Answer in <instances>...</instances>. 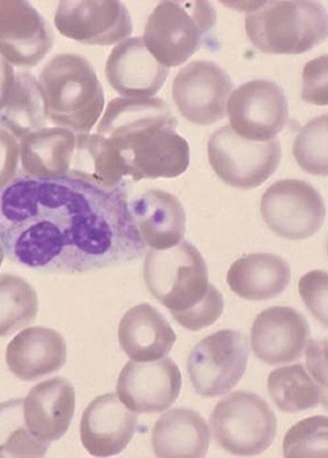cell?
I'll list each match as a JSON object with an SVG mask.
<instances>
[{
  "instance_id": "cell-1",
  "label": "cell",
  "mask_w": 328,
  "mask_h": 458,
  "mask_svg": "<svg viewBox=\"0 0 328 458\" xmlns=\"http://www.w3.org/2000/svg\"><path fill=\"white\" fill-rule=\"evenodd\" d=\"M0 243L13 265L68 275L126 265L146 251L126 189L23 174L0 191Z\"/></svg>"
},
{
  "instance_id": "cell-2",
  "label": "cell",
  "mask_w": 328,
  "mask_h": 458,
  "mask_svg": "<svg viewBox=\"0 0 328 458\" xmlns=\"http://www.w3.org/2000/svg\"><path fill=\"white\" fill-rule=\"evenodd\" d=\"M177 124L164 99L114 98L99 122L98 134L118 151L133 182L176 179L190 164V147L177 134Z\"/></svg>"
},
{
  "instance_id": "cell-3",
  "label": "cell",
  "mask_w": 328,
  "mask_h": 458,
  "mask_svg": "<svg viewBox=\"0 0 328 458\" xmlns=\"http://www.w3.org/2000/svg\"><path fill=\"white\" fill-rule=\"evenodd\" d=\"M46 118L63 129L88 134L105 110L96 69L83 55L63 54L48 61L40 77Z\"/></svg>"
},
{
  "instance_id": "cell-4",
  "label": "cell",
  "mask_w": 328,
  "mask_h": 458,
  "mask_svg": "<svg viewBox=\"0 0 328 458\" xmlns=\"http://www.w3.org/2000/svg\"><path fill=\"white\" fill-rule=\"evenodd\" d=\"M246 32L263 54L303 55L327 40V11L311 0L256 3L247 13Z\"/></svg>"
},
{
  "instance_id": "cell-5",
  "label": "cell",
  "mask_w": 328,
  "mask_h": 458,
  "mask_svg": "<svg viewBox=\"0 0 328 458\" xmlns=\"http://www.w3.org/2000/svg\"><path fill=\"white\" fill-rule=\"evenodd\" d=\"M215 24L216 11L211 3L165 0L149 16L143 41L161 65L176 68L199 51Z\"/></svg>"
},
{
  "instance_id": "cell-6",
  "label": "cell",
  "mask_w": 328,
  "mask_h": 458,
  "mask_svg": "<svg viewBox=\"0 0 328 458\" xmlns=\"http://www.w3.org/2000/svg\"><path fill=\"white\" fill-rule=\"evenodd\" d=\"M144 282L173 318L201 304L214 285L201 252L186 241L168 250L149 251L144 262Z\"/></svg>"
},
{
  "instance_id": "cell-7",
  "label": "cell",
  "mask_w": 328,
  "mask_h": 458,
  "mask_svg": "<svg viewBox=\"0 0 328 458\" xmlns=\"http://www.w3.org/2000/svg\"><path fill=\"white\" fill-rule=\"evenodd\" d=\"M214 437L222 449L240 457L258 456L271 448L277 418L265 399L248 391H235L211 413Z\"/></svg>"
},
{
  "instance_id": "cell-8",
  "label": "cell",
  "mask_w": 328,
  "mask_h": 458,
  "mask_svg": "<svg viewBox=\"0 0 328 458\" xmlns=\"http://www.w3.org/2000/svg\"><path fill=\"white\" fill-rule=\"evenodd\" d=\"M248 360L247 335L238 330H219L194 346L188 358L189 377L198 395L216 398L240 382Z\"/></svg>"
},
{
  "instance_id": "cell-9",
  "label": "cell",
  "mask_w": 328,
  "mask_h": 458,
  "mask_svg": "<svg viewBox=\"0 0 328 458\" xmlns=\"http://www.w3.org/2000/svg\"><path fill=\"white\" fill-rule=\"evenodd\" d=\"M208 162L216 176L230 187L253 189L260 187L281 162V144L277 139L247 140L230 126L216 130L208 139Z\"/></svg>"
},
{
  "instance_id": "cell-10",
  "label": "cell",
  "mask_w": 328,
  "mask_h": 458,
  "mask_svg": "<svg viewBox=\"0 0 328 458\" xmlns=\"http://www.w3.org/2000/svg\"><path fill=\"white\" fill-rule=\"evenodd\" d=\"M261 216L278 237L303 241L324 226L326 204L318 189L305 180L286 179L266 189L261 199Z\"/></svg>"
},
{
  "instance_id": "cell-11",
  "label": "cell",
  "mask_w": 328,
  "mask_h": 458,
  "mask_svg": "<svg viewBox=\"0 0 328 458\" xmlns=\"http://www.w3.org/2000/svg\"><path fill=\"white\" fill-rule=\"evenodd\" d=\"M230 127L247 140H273L289 121V104L276 82L255 80L239 86L227 102Z\"/></svg>"
},
{
  "instance_id": "cell-12",
  "label": "cell",
  "mask_w": 328,
  "mask_h": 458,
  "mask_svg": "<svg viewBox=\"0 0 328 458\" xmlns=\"http://www.w3.org/2000/svg\"><path fill=\"white\" fill-rule=\"evenodd\" d=\"M55 24L61 35L85 46H114L133 30L130 11L116 0H63Z\"/></svg>"
},
{
  "instance_id": "cell-13",
  "label": "cell",
  "mask_w": 328,
  "mask_h": 458,
  "mask_svg": "<svg viewBox=\"0 0 328 458\" xmlns=\"http://www.w3.org/2000/svg\"><path fill=\"white\" fill-rule=\"evenodd\" d=\"M233 83L213 61H191L178 72L172 88L174 104L186 121L210 126L226 116Z\"/></svg>"
},
{
  "instance_id": "cell-14",
  "label": "cell",
  "mask_w": 328,
  "mask_h": 458,
  "mask_svg": "<svg viewBox=\"0 0 328 458\" xmlns=\"http://www.w3.org/2000/svg\"><path fill=\"white\" fill-rule=\"evenodd\" d=\"M55 46L51 24L26 0H0V55L19 68L38 66Z\"/></svg>"
},
{
  "instance_id": "cell-15",
  "label": "cell",
  "mask_w": 328,
  "mask_h": 458,
  "mask_svg": "<svg viewBox=\"0 0 328 458\" xmlns=\"http://www.w3.org/2000/svg\"><path fill=\"white\" fill-rule=\"evenodd\" d=\"M118 396L135 413H160L169 410L182 388L180 369L171 358L151 362L130 360L118 379Z\"/></svg>"
},
{
  "instance_id": "cell-16",
  "label": "cell",
  "mask_w": 328,
  "mask_h": 458,
  "mask_svg": "<svg viewBox=\"0 0 328 458\" xmlns=\"http://www.w3.org/2000/svg\"><path fill=\"white\" fill-rule=\"evenodd\" d=\"M310 337L305 316L290 307H271L256 318L251 346L266 365H283L301 357Z\"/></svg>"
},
{
  "instance_id": "cell-17",
  "label": "cell",
  "mask_w": 328,
  "mask_h": 458,
  "mask_svg": "<svg viewBox=\"0 0 328 458\" xmlns=\"http://www.w3.org/2000/svg\"><path fill=\"white\" fill-rule=\"evenodd\" d=\"M136 426V413L124 405L118 394H105L94 399L83 412L80 441L91 456H116L132 440Z\"/></svg>"
},
{
  "instance_id": "cell-18",
  "label": "cell",
  "mask_w": 328,
  "mask_h": 458,
  "mask_svg": "<svg viewBox=\"0 0 328 458\" xmlns=\"http://www.w3.org/2000/svg\"><path fill=\"white\" fill-rule=\"evenodd\" d=\"M168 76L169 69L149 54L140 38L119 43L105 63V79L126 98H152L163 89Z\"/></svg>"
},
{
  "instance_id": "cell-19",
  "label": "cell",
  "mask_w": 328,
  "mask_h": 458,
  "mask_svg": "<svg viewBox=\"0 0 328 458\" xmlns=\"http://www.w3.org/2000/svg\"><path fill=\"white\" fill-rule=\"evenodd\" d=\"M23 408L29 432L51 444L69 431L76 411V391L66 377H51L30 388Z\"/></svg>"
},
{
  "instance_id": "cell-20",
  "label": "cell",
  "mask_w": 328,
  "mask_h": 458,
  "mask_svg": "<svg viewBox=\"0 0 328 458\" xmlns=\"http://www.w3.org/2000/svg\"><path fill=\"white\" fill-rule=\"evenodd\" d=\"M68 357L65 338L49 327L21 330L8 344L5 362L11 373L24 382L40 379L61 370Z\"/></svg>"
},
{
  "instance_id": "cell-21",
  "label": "cell",
  "mask_w": 328,
  "mask_h": 458,
  "mask_svg": "<svg viewBox=\"0 0 328 458\" xmlns=\"http://www.w3.org/2000/svg\"><path fill=\"white\" fill-rule=\"evenodd\" d=\"M141 241L153 250H168L182 242L186 213L174 194L151 189L130 204Z\"/></svg>"
},
{
  "instance_id": "cell-22",
  "label": "cell",
  "mask_w": 328,
  "mask_h": 458,
  "mask_svg": "<svg viewBox=\"0 0 328 458\" xmlns=\"http://www.w3.org/2000/svg\"><path fill=\"white\" fill-rule=\"evenodd\" d=\"M176 340V332L163 313L147 302L128 310L119 324L122 349L136 362H151L166 357Z\"/></svg>"
},
{
  "instance_id": "cell-23",
  "label": "cell",
  "mask_w": 328,
  "mask_h": 458,
  "mask_svg": "<svg viewBox=\"0 0 328 458\" xmlns=\"http://www.w3.org/2000/svg\"><path fill=\"white\" fill-rule=\"evenodd\" d=\"M210 441L207 423L190 408H173L164 413L152 431L153 451L161 458L205 457Z\"/></svg>"
},
{
  "instance_id": "cell-24",
  "label": "cell",
  "mask_w": 328,
  "mask_h": 458,
  "mask_svg": "<svg viewBox=\"0 0 328 458\" xmlns=\"http://www.w3.org/2000/svg\"><path fill=\"white\" fill-rule=\"evenodd\" d=\"M291 279L289 263L278 255L255 252L232 263L227 274L230 290L249 301L280 296Z\"/></svg>"
},
{
  "instance_id": "cell-25",
  "label": "cell",
  "mask_w": 328,
  "mask_h": 458,
  "mask_svg": "<svg viewBox=\"0 0 328 458\" xmlns=\"http://www.w3.org/2000/svg\"><path fill=\"white\" fill-rule=\"evenodd\" d=\"M76 136L63 127H52L21 138L19 144L21 174L35 179L68 176L76 149Z\"/></svg>"
},
{
  "instance_id": "cell-26",
  "label": "cell",
  "mask_w": 328,
  "mask_h": 458,
  "mask_svg": "<svg viewBox=\"0 0 328 458\" xmlns=\"http://www.w3.org/2000/svg\"><path fill=\"white\" fill-rule=\"evenodd\" d=\"M68 176L105 189L124 188L126 166L113 144L96 134H78Z\"/></svg>"
},
{
  "instance_id": "cell-27",
  "label": "cell",
  "mask_w": 328,
  "mask_h": 458,
  "mask_svg": "<svg viewBox=\"0 0 328 458\" xmlns=\"http://www.w3.org/2000/svg\"><path fill=\"white\" fill-rule=\"evenodd\" d=\"M46 113L40 83L33 74L21 72L15 76L10 101L0 111V129L15 138L46 129Z\"/></svg>"
},
{
  "instance_id": "cell-28",
  "label": "cell",
  "mask_w": 328,
  "mask_h": 458,
  "mask_svg": "<svg viewBox=\"0 0 328 458\" xmlns=\"http://www.w3.org/2000/svg\"><path fill=\"white\" fill-rule=\"evenodd\" d=\"M268 391L272 401L282 412L299 413L319 404L327 405V388L315 382L301 363L272 371Z\"/></svg>"
},
{
  "instance_id": "cell-29",
  "label": "cell",
  "mask_w": 328,
  "mask_h": 458,
  "mask_svg": "<svg viewBox=\"0 0 328 458\" xmlns=\"http://www.w3.org/2000/svg\"><path fill=\"white\" fill-rule=\"evenodd\" d=\"M38 297L23 277L0 275V337H7L35 323Z\"/></svg>"
},
{
  "instance_id": "cell-30",
  "label": "cell",
  "mask_w": 328,
  "mask_h": 458,
  "mask_svg": "<svg viewBox=\"0 0 328 458\" xmlns=\"http://www.w3.org/2000/svg\"><path fill=\"white\" fill-rule=\"evenodd\" d=\"M49 445L28 429L21 399L0 403V458L44 457Z\"/></svg>"
},
{
  "instance_id": "cell-31",
  "label": "cell",
  "mask_w": 328,
  "mask_h": 458,
  "mask_svg": "<svg viewBox=\"0 0 328 458\" xmlns=\"http://www.w3.org/2000/svg\"><path fill=\"white\" fill-rule=\"evenodd\" d=\"M328 116L314 118L296 136L294 159L303 171L318 176L328 174Z\"/></svg>"
},
{
  "instance_id": "cell-32",
  "label": "cell",
  "mask_w": 328,
  "mask_h": 458,
  "mask_svg": "<svg viewBox=\"0 0 328 458\" xmlns=\"http://www.w3.org/2000/svg\"><path fill=\"white\" fill-rule=\"evenodd\" d=\"M283 457L328 456V418L324 415L303 419L291 427L283 438Z\"/></svg>"
},
{
  "instance_id": "cell-33",
  "label": "cell",
  "mask_w": 328,
  "mask_h": 458,
  "mask_svg": "<svg viewBox=\"0 0 328 458\" xmlns=\"http://www.w3.org/2000/svg\"><path fill=\"white\" fill-rule=\"evenodd\" d=\"M328 276L324 270H315L303 275L299 280V295L306 307L322 324L327 325Z\"/></svg>"
},
{
  "instance_id": "cell-34",
  "label": "cell",
  "mask_w": 328,
  "mask_h": 458,
  "mask_svg": "<svg viewBox=\"0 0 328 458\" xmlns=\"http://www.w3.org/2000/svg\"><path fill=\"white\" fill-rule=\"evenodd\" d=\"M223 295L219 293L215 285H213L210 293L203 300L201 304L173 318L185 329L191 330V332H199V330L211 327L216 320H219V318L223 315Z\"/></svg>"
},
{
  "instance_id": "cell-35",
  "label": "cell",
  "mask_w": 328,
  "mask_h": 458,
  "mask_svg": "<svg viewBox=\"0 0 328 458\" xmlns=\"http://www.w3.org/2000/svg\"><path fill=\"white\" fill-rule=\"evenodd\" d=\"M302 99L307 104L328 105V57L326 55L306 64L302 74Z\"/></svg>"
},
{
  "instance_id": "cell-36",
  "label": "cell",
  "mask_w": 328,
  "mask_h": 458,
  "mask_svg": "<svg viewBox=\"0 0 328 458\" xmlns=\"http://www.w3.org/2000/svg\"><path fill=\"white\" fill-rule=\"evenodd\" d=\"M19 144L15 136L0 129V191L16 177L19 166Z\"/></svg>"
},
{
  "instance_id": "cell-37",
  "label": "cell",
  "mask_w": 328,
  "mask_h": 458,
  "mask_svg": "<svg viewBox=\"0 0 328 458\" xmlns=\"http://www.w3.org/2000/svg\"><path fill=\"white\" fill-rule=\"evenodd\" d=\"M326 346V340L311 341L306 352L308 370L313 374L314 379L324 388H327Z\"/></svg>"
},
{
  "instance_id": "cell-38",
  "label": "cell",
  "mask_w": 328,
  "mask_h": 458,
  "mask_svg": "<svg viewBox=\"0 0 328 458\" xmlns=\"http://www.w3.org/2000/svg\"><path fill=\"white\" fill-rule=\"evenodd\" d=\"M15 85V71L13 66L0 55V111L10 101Z\"/></svg>"
},
{
  "instance_id": "cell-39",
  "label": "cell",
  "mask_w": 328,
  "mask_h": 458,
  "mask_svg": "<svg viewBox=\"0 0 328 458\" xmlns=\"http://www.w3.org/2000/svg\"><path fill=\"white\" fill-rule=\"evenodd\" d=\"M4 250H3L2 243H0V267H2L3 260H4Z\"/></svg>"
}]
</instances>
